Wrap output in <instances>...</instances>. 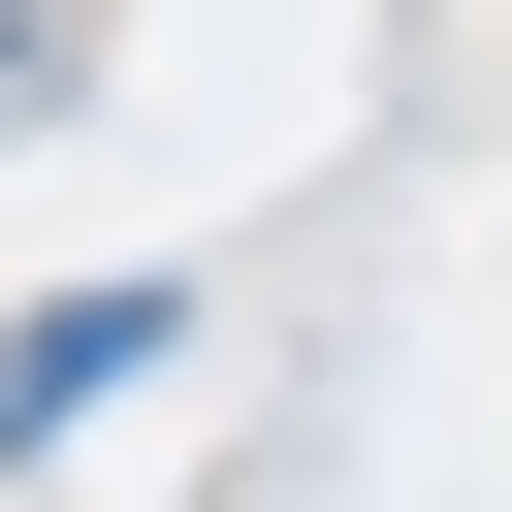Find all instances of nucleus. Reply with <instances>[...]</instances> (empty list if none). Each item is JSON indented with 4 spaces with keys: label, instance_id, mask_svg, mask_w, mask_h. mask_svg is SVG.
<instances>
[{
    "label": "nucleus",
    "instance_id": "1",
    "mask_svg": "<svg viewBox=\"0 0 512 512\" xmlns=\"http://www.w3.org/2000/svg\"><path fill=\"white\" fill-rule=\"evenodd\" d=\"M0 128H32V32H0Z\"/></svg>",
    "mask_w": 512,
    "mask_h": 512
}]
</instances>
